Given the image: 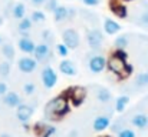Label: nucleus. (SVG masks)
Listing matches in <instances>:
<instances>
[{
    "label": "nucleus",
    "mask_w": 148,
    "mask_h": 137,
    "mask_svg": "<svg viewBox=\"0 0 148 137\" xmlns=\"http://www.w3.org/2000/svg\"><path fill=\"white\" fill-rule=\"evenodd\" d=\"M69 111V100L65 96L53 97L45 106V116L50 120H58Z\"/></svg>",
    "instance_id": "obj_1"
},
{
    "label": "nucleus",
    "mask_w": 148,
    "mask_h": 137,
    "mask_svg": "<svg viewBox=\"0 0 148 137\" xmlns=\"http://www.w3.org/2000/svg\"><path fill=\"white\" fill-rule=\"evenodd\" d=\"M108 69L121 77H127L132 73V66H128L127 61H124L118 57H114V56L108 60Z\"/></svg>",
    "instance_id": "obj_2"
},
{
    "label": "nucleus",
    "mask_w": 148,
    "mask_h": 137,
    "mask_svg": "<svg viewBox=\"0 0 148 137\" xmlns=\"http://www.w3.org/2000/svg\"><path fill=\"white\" fill-rule=\"evenodd\" d=\"M40 79H42V83L45 86V89H53L58 83V74L56 72L50 67V66H46L43 70H42V74H40Z\"/></svg>",
    "instance_id": "obj_3"
},
{
    "label": "nucleus",
    "mask_w": 148,
    "mask_h": 137,
    "mask_svg": "<svg viewBox=\"0 0 148 137\" xmlns=\"http://www.w3.org/2000/svg\"><path fill=\"white\" fill-rule=\"evenodd\" d=\"M62 39H63V43L66 45V47L68 49H72V50L76 49L79 46V42H81L78 32L73 30V29H66L63 32V34H62Z\"/></svg>",
    "instance_id": "obj_4"
},
{
    "label": "nucleus",
    "mask_w": 148,
    "mask_h": 137,
    "mask_svg": "<svg viewBox=\"0 0 148 137\" xmlns=\"http://www.w3.org/2000/svg\"><path fill=\"white\" fill-rule=\"evenodd\" d=\"M86 40H88V45L91 49L94 50H99L101 45H102V40H103V34L97 30V29H92V30H88L86 33Z\"/></svg>",
    "instance_id": "obj_5"
},
{
    "label": "nucleus",
    "mask_w": 148,
    "mask_h": 137,
    "mask_svg": "<svg viewBox=\"0 0 148 137\" xmlns=\"http://www.w3.org/2000/svg\"><path fill=\"white\" fill-rule=\"evenodd\" d=\"M17 67L22 73H33L38 67V61L32 57H20L17 61Z\"/></svg>",
    "instance_id": "obj_6"
},
{
    "label": "nucleus",
    "mask_w": 148,
    "mask_h": 137,
    "mask_svg": "<svg viewBox=\"0 0 148 137\" xmlns=\"http://www.w3.org/2000/svg\"><path fill=\"white\" fill-rule=\"evenodd\" d=\"M88 66H89V70H91L92 73H101V72H103L105 66H108V63H106V60H105L103 56L97 54V56H92V57L89 59Z\"/></svg>",
    "instance_id": "obj_7"
},
{
    "label": "nucleus",
    "mask_w": 148,
    "mask_h": 137,
    "mask_svg": "<svg viewBox=\"0 0 148 137\" xmlns=\"http://www.w3.org/2000/svg\"><path fill=\"white\" fill-rule=\"evenodd\" d=\"M35 57H36V61H45L50 57V46L48 43H39L35 49Z\"/></svg>",
    "instance_id": "obj_8"
},
{
    "label": "nucleus",
    "mask_w": 148,
    "mask_h": 137,
    "mask_svg": "<svg viewBox=\"0 0 148 137\" xmlns=\"http://www.w3.org/2000/svg\"><path fill=\"white\" fill-rule=\"evenodd\" d=\"M33 114V107L29 106V104H20L17 107V111H16V117L22 121V123H27L30 120Z\"/></svg>",
    "instance_id": "obj_9"
},
{
    "label": "nucleus",
    "mask_w": 148,
    "mask_h": 137,
    "mask_svg": "<svg viewBox=\"0 0 148 137\" xmlns=\"http://www.w3.org/2000/svg\"><path fill=\"white\" fill-rule=\"evenodd\" d=\"M68 91H69V99L72 100V103L75 106H79L86 97V90L84 87H73Z\"/></svg>",
    "instance_id": "obj_10"
},
{
    "label": "nucleus",
    "mask_w": 148,
    "mask_h": 137,
    "mask_svg": "<svg viewBox=\"0 0 148 137\" xmlns=\"http://www.w3.org/2000/svg\"><path fill=\"white\" fill-rule=\"evenodd\" d=\"M17 46H19V49H20L23 53H26V54H32V53H35V49H36L35 42H33L32 39H29V36H23V37H20L19 42H17Z\"/></svg>",
    "instance_id": "obj_11"
},
{
    "label": "nucleus",
    "mask_w": 148,
    "mask_h": 137,
    "mask_svg": "<svg viewBox=\"0 0 148 137\" xmlns=\"http://www.w3.org/2000/svg\"><path fill=\"white\" fill-rule=\"evenodd\" d=\"M59 70H60V73H63L65 76H76V73H78L75 63L71 61V60H62V61L59 63Z\"/></svg>",
    "instance_id": "obj_12"
},
{
    "label": "nucleus",
    "mask_w": 148,
    "mask_h": 137,
    "mask_svg": "<svg viewBox=\"0 0 148 137\" xmlns=\"http://www.w3.org/2000/svg\"><path fill=\"white\" fill-rule=\"evenodd\" d=\"M3 103L7 106V107H19L22 104V99L17 93L14 91H9L4 97H3Z\"/></svg>",
    "instance_id": "obj_13"
},
{
    "label": "nucleus",
    "mask_w": 148,
    "mask_h": 137,
    "mask_svg": "<svg viewBox=\"0 0 148 137\" xmlns=\"http://www.w3.org/2000/svg\"><path fill=\"white\" fill-rule=\"evenodd\" d=\"M109 124H111L109 117H106V116H98V117L94 120L92 127H94L95 132H103V130H106V129L109 127Z\"/></svg>",
    "instance_id": "obj_14"
},
{
    "label": "nucleus",
    "mask_w": 148,
    "mask_h": 137,
    "mask_svg": "<svg viewBox=\"0 0 148 137\" xmlns=\"http://www.w3.org/2000/svg\"><path fill=\"white\" fill-rule=\"evenodd\" d=\"M111 10H112L114 14L118 16L119 19H125V17H128V9H127L125 6H122L118 0H114V1L111 3Z\"/></svg>",
    "instance_id": "obj_15"
},
{
    "label": "nucleus",
    "mask_w": 148,
    "mask_h": 137,
    "mask_svg": "<svg viewBox=\"0 0 148 137\" xmlns=\"http://www.w3.org/2000/svg\"><path fill=\"white\" fill-rule=\"evenodd\" d=\"M131 123H132V126H135L137 129L144 130V129L148 127V116L143 114V113H138V114H135V116L131 119Z\"/></svg>",
    "instance_id": "obj_16"
},
{
    "label": "nucleus",
    "mask_w": 148,
    "mask_h": 137,
    "mask_svg": "<svg viewBox=\"0 0 148 137\" xmlns=\"http://www.w3.org/2000/svg\"><path fill=\"white\" fill-rule=\"evenodd\" d=\"M103 30L106 34H115L121 30V26L112 19H105L103 20Z\"/></svg>",
    "instance_id": "obj_17"
},
{
    "label": "nucleus",
    "mask_w": 148,
    "mask_h": 137,
    "mask_svg": "<svg viewBox=\"0 0 148 137\" xmlns=\"http://www.w3.org/2000/svg\"><path fill=\"white\" fill-rule=\"evenodd\" d=\"M12 16L14 19H19V20H23L25 16H26V7L23 3H16L12 9Z\"/></svg>",
    "instance_id": "obj_18"
},
{
    "label": "nucleus",
    "mask_w": 148,
    "mask_h": 137,
    "mask_svg": "<svg viewBox=\"0 0 148 137\" xmlns=\"http://www.w3.org/2000/svg\"><path fill=\"white\" fill-rule=\"evenodd\" d=\"M35 130H36V133H39L42 137H50L55 133V127L53 126H45V124H36Z\"/></svg>",
    "instance_id": "obj_19"
},
{
    "label": "nucleus",
    "mask_w": 148,
    "mask_h": 137,
    "mask_svg": "<svg viewBox=\"0 0 148 137\" xmlns=\"http://www.w3.org/2000/svg\"><path fill=\"white\" fill-rule=\"evenodd\" d=\"M128 43H130V36L128 34H119L115 39V42H114L116 50H125V47L128 46Z\"/></svg>",
    "instance_id": "obj_20"
},
{
    "label": "nucleus",
    "mask_w": 148,
    "mask_h": 137,
    "mask_svg": "<svg viewBox=\"0 0 148 137\" xmlns=\"http://www.w3.org/2000/svg\"><path fill=\"white\" fill-rule=\"evenodd\" d=\"M1 54L7 59V61H12L14 59V47L10 43H3V46H1Z\"/></svg>",
    "instance_id": "obj_21"
},
{
    "label": "nucleus",
    "mask_w": 148,
    "mask_h": 137,
    "mask_svg": "<svg viewBox=\"0 0 148 137\" xmlns=\"http://www.w3.org/2000/svg\"><path fill=\"white\" fill-rule=\"evenodd\" d=\"M68 13H69V9L65 7V6H59L55 11H53V17L56 22H62L68 17Z\"/></svg>",
    "instance_id": "obj_22"
},
{
    "label": "nucleus",
    "mask_w": 148,
    "mask_h": 137,
    "mask_svg": "<svg viewBox=\"0 0 148 137\" xmlns=\"http://www.w3.org/2000/svg\"><path fill=\"white\" fill-rule=\"evenodd\" d=\"M97 99H98L101 103H108L112 99V94H111V91L108 90V89H105V87H98Z\"/></svg>",
    "instance_id": "obj_23"
},
{
    "label": "nucleus",
    "mask_w": 148,
    "mask_h": 137,
    "mask_svg": "<svg viewBox=\"0 0 148 137\" xmlns=\"http://www.w3.org/2000/svg\"><path fill=\"white\" fill-rule=\"evenodd\" d=\"M128 103H130V97L128 96H119L116 99V103H115V110L118 113H122L125 110V107H127Z\"/></svg>",
    "instance_id": "obj_24"
},
{
    "label": "nucleus",
    "mask_w": 148,
    "mask_h": 137,
    "mask_svg": "<svg viewBox=\"0 0 148 137\" xmlns=\"http://www.w3.org/2000/svg\"><path fill=\"white\" fill-rule=\"evenodd\" d=\"M32 24H33L32 19H29V17H25L23 20H20V23L17 24V27H19V30H20L22 33H27V32L32 29Z\"/></svg>",
    "instance_id": "obj_25"
},
{
    "label": "nucleus",
    "mask_w": 148,
    "mask_h": 137,
    "mask_svg": "<svg viewBox=\"0 0 148 137\" xmlns=\"http://www.w3.org/2000/svg\"><path fill=\"white\" fill-rule=\"evenodd\" d=\"M135 84H137L138 87H148V72L141 73V74L137 76V79H135Z\"/></svg>",
    "instance_id": "obj_26"
},
{
    "label": "nucleus",
    "mask_w": 148,
    "mask_h": 137,
    "mask_svg": "<svg viewBox=\"0 0 148 137\" xmlns=\"http://www.w3.org/2000/svg\"><path fill=\"white\" fill-rule=\"evenodd\" d=\"M30 19H32L33 23H45V20H46V14H45L43 11L36 10V11H32Z\"/></svg>",
    "instance_id": "obj_27"
},
{
    "label": "nucleus",
    "mask_w": 148,
    "mask_h": 137,
    "mask_svg": "<svg viewBox=\"0 0 148 137\" xmlns=\"http://www.w3.org/2000/svg\"><path fill=\"white\" fill-rule=\"evenodd\" d=\"M56 53H58L60 57H66V56L69 54V49L66 47L65 43H59V45H56Z\"/></svg>",
    "instance_id": "obj_28"
},
{
    "label": "nucleus",
    "mask_w": 148,
    "mask_h": 137,
    "mask_svg": "<svg viewBox=\"0 0 148 137\" xmlns=\"http://www.w3.org/2000/svg\"><path fill=\"white\" fill-rule=\"evenodd\" d=\"M10 73V61H3L0 63V76L7 77Z\"/></svg>",
    "instance_id": "obj_29"
},
{
    "label": "nucleus",
    "mask_w": 148,
    "mask_h": 137,
    "mask_svg": "<svg viewBox=\"0 0 148 137\" xmlns=\"http://www.w3.org/2000/svg\"><path fill=\"white\" fill-rule=\"evenodd\" d=\"M23 91H25V94H27V96L33 94V93L36 91V86H35V83H32V82L25 83V84H23Z\"/></svg>",
    "instance_id": "obj_30"
},
{
    "label": "nucleus",
    "mask_w": 148,
    "mask_h": 137,
    "mask_svg": "<svg viewBox=\"0 0 148 137\" xmlns=\"http://www.w3.org/2000/svg\"><path fill=\"white\" fill-rule=\"evenodd\" d=\"M45 7H46V10L48 11H55L58 7H59V4H58V0H48L46 3H45Z\"/></svg>",
    "instance_id": "obj_31"
},
{
    "label": "nucleus",
    "mask_w": 148,
    "mask_h": 137,
    "mask_svg": "<svg viewBox=\"0 0 148 137\" xmlns=\"http://www.w3.org/2000/svg\"><path fill=\"white\" fill-rule=\"evenodd\" d=\"M118 137H137L135 132L131 130V129H122L121 132H118Z\"/></svg>",
    "instance_id": "obj_32"
},
{
    "label": "nucleus",
    "mask_w": 148,
    "mask_h": 137,
    "mask_svg": "<svg viewBox=\"0 0 148 137\" xmlns=\"http://www.w3.org/2000/svg\"><path fill=\"white\" fill-rule=\"evenodd\" d=\"M137 24H140V26H143V27L148 29V10L141 14V17H140V20H138Z\"/></svg>",
    "instance_id": "obj_33"
},
{
    "label": "nucleus",
    "mask_w": 148,
    "mask_h": 137,
    "mask_svg": "<svg viewBox=\"0 0 148 137\" xmlns=\"http://www.w3.org/2000/svg\"><path fill=\"white\" fill-rule=\"evenodd\" d=\"M114 57H118V59H121V60L127 61V59H128V54H127V51H125V50H115V53H114Z\"/></svg>",
    "instance_id": "obj_34"
},
{
    "label": "nucleus",
    "mask_w": 148,
    "mask_h": 137,
    "mask_svg": "<svg viewBox=\"0 0 148 137\" xmlns=\"http://www.w3.org/2000/svg\"><path fill=\"white\" fill-rule=\"evenodd\" d=\"M7 93H9L7 91V84L4 82H0V97H4Z\"/></svg>",
    "instance_id": "obj_35"
},
{
    "label": "nucleus",
    "mask_w": 148,
    "mask_h": 137,
    "mask_svg": "<svg viewBox=\"0 0 148 137\" xmlns=\"http://www.w3.org/2000/svg\"><path fill=\"white\" fill-rule=\"evenodd\" d=\"M82 1H84V4H86V6H97V4H99L101 0H82Z\"/></svg>",
    "instance_id": "obj_36"
},
{
    "label": "nucleus",
    "mask_w": 148,
    "mask_h": 137,
    "mask_svg": "<svg viewBox=\"0 0 148 137\" xmlns=\"http://www.w3.org/2000/svg\"><path fill=\"white\" fill-rule=\"evenodd\" d=\"M43 39H45V43H48V40H52V33L49 30H45L43 32Z\"/></svg>",
    "instance_id": "obj_37"
},
{
    "label": "nucleus",
    "mask_w": 148,
    "mask_h": 137,
    "mask_svg": "<svg viewBox=\"0 0 148 137\" xmlns=\"http://www.w3.org/2000/svg\"><path fill=\"white\" fill-rule=\"evenodd\" d=\"M48 0H30V3L33 4V6H42V4H45Z\"/></svg>",
    "instance_id": "obj_38"
},
{
    "label": "nucleus",
    "mask_w": 148,
    "mask_h": 137,
    "mask_svg": "<svg viewBox=\"0 0 148 137\" xmlns=\"http://www.w3.org/2000/svg\"><path fill=\"white\" fill-rule=\"evenodd\" d=\"M73 16H75V10H73V9H69V13H68V17H71V19H72Z\"/></svg>",
    "instance_id": "obj_39"
},
{
    "label": "nucleus",
    "mask_w": 148,
    "mask_h": 137,
    "mask_svg": "<svg viewBox=\"0 0 148 137\" xmlns=\"http://www.w3.org/2000/svg\"><path fill=\"white\" fill-rule=\"evenodd\" d=\"M1 24H3V17L0 16V26H1Z\"/></svg>",
    "instance_id": "obj_40"
},
{
    "label": "nucleus",
    "mask_w": 148,
    "mask_h": 137,
    "mask_svg": "<svg viewBox=\"0 0 148 137\" xmlns=\"http://www.w3.org/2000/svg\"><path fill=\"white\" fill-rule=\"evenodd\" d=\"M0 46H3V39H1V36H0Z\"/></svg>",
    "instance_id": "obj_41"
},
{
    "label": "nucleus",
    "mask_w": 148,
    "mask_h": 137,
    "mask_svg": "<svg viewBox=\"0 0 148 137\" xmlns=\"http://www.w3.org/2000/svg\"><path fill=\"white\" fill-rule=\"evenodd\" d=\"M1 137H10L9 134H1Z\"/></svg>",
    "instance_id": "obj_42"
},
{
    "label": "nucleus",
    "mask_w": 148,
    "mask_h": 137,
    "mask_svg": "<svg viewBox=\"0 0 148 137\" xmlns=\"http://www.w3.org/2000/svg\"><path fill=\"white\" fill-rule=\"evenodd\" d=\"M125 1H131V0H125Z\"/></svg>",
    "instance_id": "obj_43"
}]
</instances>
